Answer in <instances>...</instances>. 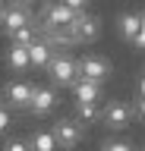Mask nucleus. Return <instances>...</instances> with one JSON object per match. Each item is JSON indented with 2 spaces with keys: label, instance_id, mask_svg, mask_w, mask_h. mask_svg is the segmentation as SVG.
<instances>
[{
  "label": "nucleus",
  "instance_id": "f257e3e1",
  "mask_svg": "<svg viewBox=\"0 0 145 151\" xmlns=\"http://www.w3.org/2000/svg\"><path fill=\"white\" fill-rule=\"evenodd\" d=\"M133 116H136V107H133L129 101L110 98V101L101 104V123H104L110 132H123V129H129Z\"/></svg>",
  "mask_w": 145,
  "mask_h": 151
},
{
  "label": "nucleus",
  "instance_id": "f03ea898",
  "mask_svg": "<svg viewBox=\"0 0 145 151\" xmlns=\"http://www.w3.org/2000/svg\"><path fill=\"white\" fill-rule=\"evenodd\" d=\"M50 132H54V139H57V148L73 151L79 142H82V132H85V126H82L76 116H60V120L50 126Z\"/></svg>",
  "mask_w": 145,
  "mask_h": 151
},
{
  "label": "nucleus",
  "instance_id": "7ed1b4c3",
  "mask_svg": "<svg viewBox=\"0 0 145 151\" xmlns=\"http://www.w3.org/2000/svg\"><path fill=\"white\" fill-rule=\"evenodd\" d=\"M48 73H50V79H54V85H63V88H73L76 85V79H79V60H73L69 54H54V60H50V66H48Z\"/></svg>",
  "mask_w": 145,
  "mask_h": 151
},
{
  "label": "nucleus",
  "instance_id": "20e7f679",
  "mask_svg": "<svg viewBox=\"0 0 145 151\" xmlns=\"http://www.w3.org/2000/svg\"><path fill=\"white\" fill-rule=\"evenodd\" d=\"M66 32H69V38H73V44H85V41H95V38L101 35V19L82 9V13L76 16V22H73Z\"/></svg>",
  "mask_w": 145,
  "mask_h": 151
},
{
  "label": "nucleus",
  "instance_id": "39448f33",
  "mask_svg": "<svg viewBox=\"0 0 145 151\" xmlns=\"http://www.w3.org/2000/svg\"><path fill=\"white\" fill-rule=\"evenodd\" d=\"M79 79L104 85L107 79H110V63H107L104 57H98V54H85L79 60Z\"/></svg>",
  "mask_w": 145,
  "mask_h": 151
},
{
  "label": "nucleus",
  "instance_id": "423d86ee",
  "mask_svg": "<svg viewBox=\"0 0 145 151\" xmlns=\"http://www.w3.org/2000/svg\"><path fill=\"white\" fill-rule=\"evenodd\" d=\"M32 94H35V85L25 82V79H19V82H6V88H3L6 104L16 107V110H29V107H32Z\"/></svg>",
  "mask_w": 145,
  "mask_h": 151
},
{
  "label": "nucleus",
  "instance_id": "0eeeda50",
  "mask_svg": "<svg viewBox=\"0 0 145 151\" xmlns=\"http://www.w3.org/2000/svg\"><path fill=\"white\" fill-rule=\"evenodd\" d=\"M57 107V91L50 85H35V94H32V107L29 110L35 116H48L50 110Z\"/></svg>",
  "mask_w": 145,
  "mask_h": 151
},
{
  "label": "nucleus",
  "instance_id": "6e6552de",
  "mask_svg": "<svg viewBox=\"0 0 145 151\" xmlns=\"http://www.w3.org/2000/svg\"><path fill=\"white\" fill-rule=\"evenodd\" d=\"M35 19H32V13L25 6H19V3H13V6H6L3 9V22L0 25L6 28V35H16L19 28H25V25H32Z\"/></svg>",
  "mask_w": 145,
  "mask_h": 151
},
{
  "label": "nucleus",
  "instance_id": "1a4fd4ad",
  "mask_svg": "<svg viewBox=\"0 0 145 151\" xmlns=\"http://www.w3.org/2000/svg\"><path fill=\"white\" fill-rule=\"evenodd\" d=\"M73 98L76 104H104V91L98 82H85V79H76L73 85Z\"/></svg>",
  "mask_w": 145,
  "mask_h": 151
},
{
  "label": "nucleus",
  "instance_id": "9d476101",
  "mask_svg": "<svg viewBox=\"0 0 145 151\" xmlns=\"http://www.w3.org/2000/svg\"><path fill=\"white\" fill-rule=\"evenodd\" d=\"M139 28H142V13H136V9L120 13V19H117V35L123 38V41H129V44H133L136 35H139Z\"/></svg>",
  "mask_w": 145,
  "mask_h": 151
},
{
  "label": "nucleus",
  "instance_id": "9b49d317",
  "mask_svg": "<svg viewBox=\"0 0 145 151\" xmlns=\"http://www.w3.org/2000/svg\"><path fill=\"white\" fill-rule=\"evenodd\" d=\"M54 54H57V50H54V44H48V41H44V38H38V41H35V44L29 47V57H32V66H44V69H48L50 66V60H54Z\"/></svg>",
  "mask_w": 145,
  "mask_h": 151
},
{
  "label": "nucleus",
  "instance_id": "f8f14e48",
  "mask_svg": "<svg viewBox=\"0 0 145 151\" xmlns=\"http://www.w3.org/2000/svg\"><path fill=\"white\" fill-rule=\"evenodd\" d=\"M6 66H10V69H16V73H25V69L32 66L29 47H22V44H10V50H6Z\"/></svg>",
  "mask_w": 145,
  "mask_h": 151
},
{
  "label": "nucleus",
  "instance_id": "ddd939ff",
  "mask_svg": "<svg viewBox=\"0 0 145 151\" xmlns=\"http://www.w3.org/2000/svg\"><path fill=\"white\" fill-rule=\"evenodd\" d=\"M29 148L32 151H57V139L50 129H35L29 135Z\"/></svg>",
  "mask_w": 145,
  "mask_h": 151
},
{
  "label": "nucleus",
  "instance_id": "4468645a",
  "mask_svg": "<svg viewBox=\"0 0 145 151\" xmlns=\"http://www.w3.org/2000/svg\"><path fill=\"white\" fill-rule=\"evenodd\" d=\"M101 151H136L129 142H123V139H107L104 145H101Z\"/></svg>",
  "mask_w": 145,
  "mask_h": 151
},
{
  "label": "nucleus",
  "instance_id": "2eb2a0df",
  "mask_svg": "<svg viewBox=\"0 0 145 151\" xmlns=\"http://www.w3.org/2000/svg\"><path fill=\"white\" fill-rule=\"evenodd\" d=\"M3 151H32V148H29V139H6Z\"/></svg>",
  "mask_w": 145,
  "mask_h": 151
},
{
  "label": "nucleus",
  "instance_id": "dca6fc26",
  "mask_svg": "<svg viewBox=\"0 0 145 151\" xmlns=\"http://www.w3.org/2000/svg\"><path fill=\"white\" fill-rule=\"evenodd\" d=\"M60 3H66L69 9H76V13H82V9H85V3H88V0H60Z\"/></svg>",
  "mask_w": 145,
  "mask_h": 151
},
{
  "label": "nucleus",
  "instance_id": "f3484780",
  "mask_svg": "<svg viewBox=\"0 0 145 151\" xmlns=\"http://www.w3.org/2000/svg\"><path fill=\"white\" fill-rule=\"evenodd\" d=\"M6 126H10V110L0 107V132H6Z\"/></svg>",
  "mask_w": 145,
  "mask_h": 151
},
{
  "label": "nucleus",
  "instance_id": "a211bd4d",
  "mask_svg": "<svg viewBox=\"0 0 145 151\" xmlns=\"http://www.w3.org/2000/svg\"><path fill=\"white\" fill-rule=\"evenodd\" d=\"M136 91H139V98H145V76H139V85H136Z\"/></svg>",
  "mask_w": 145,
  "mask_h": 151
},
{
  "label": "nucleus",
  "instance_id": "6ab92c4d",
  "mask_svg": "<svg viewBox=\"0 0 145 151\" xmlns=\"http://www.w3.org/2000/svg\"><path fill=\"white\" fill-rule=\"evenodd\" d=\"M136 110H139V116H145V98H136Z\"/></svg>",
  "mask_w": 145,
  "mask_h": 151
},
{
  "label": "nucleus",
  "instance_id": "aec40b11",
  "mask_svg": "<svg viewBox=\"0 0 145 151\" xmlns=\"http://www.w3.org/2000/svg\"><path fill=\"white\" fill-rule=\"evenodd\" d=\"M13 3H19V6H25V3H29V0H13Z\"/></svg>",
  "mask_w": 145,
  "mask_h": 151
},
{
  "label": "nucleus",
  "instance_id": "412c9836",
  "mask_svg": "<svg viewBox=\"0 0 145 151\" xmlns=\"http://www.w3.org/2000/svg\"><path fill=\"white\" fill-rule=\"evenodd\" d=\"M3 9H6V6H3V3H0V22H3Z\"/></svg>",
  "mask_w": 145,
  "mask_h": 151
},
{
  "label": "nucleus",
  "instance_id": "4be33fe9",
  "mask_svg": "<svg viewBox=\"0 0 145 151\" xmlns=\"http://www.w3.org/2000/svg\"><path fill=\"white\" fill-rule=\"evenodd\" d=\"M142 151H145V145H142Z\"/></svg>",
  "mask_w": 145,
  "mask_h": 151
},
{
  "label": "nucleus",
  "instance_id": "5701e85b",
  "mask_svg": "<svg viewBox=\"0 0 145 151\" xmlns=\"http://www.w3.org/2000/svg\"><path fill=\"white\" fill-rule=\"evenodd\" d=\"M0 107H3V104H0Z\"/></svg>",
  "mask_w": 145,
  "mask_h": 151
},
{
  "label": "nucleus",
  "instance_id": "b1692460",
  "mask_svg": "<svg viewBox=\"0 0 145 151\" xmlns=\"http://www.w3.org/2000/svg\"><path fill=\"white\" fill-rule=\"evenodd\" d=\"M142 76H145V73H142Z\"/></svg>",
  "mask_w": 145,
  "mask_h": 151
}]
</instances>
